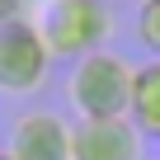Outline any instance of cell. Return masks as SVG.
I'll use <instances>...</instances> for the list:
<instances>
[{
	"label": "cell",
	"mask_w": 160,
	"mask_h": 160,
	"mask_svg": "<svg viewBox=\"0 0 160 160\" xmlns=\"http://www.w3.org/2000/svg\"><path fill=\"white\" fill-rule=\"evenodd\" d=\"M24 19L38 28V38L47 42L52 61L57 57H90L108 42L113 33V10L104 0H28Z\"/></svg>",
	"instance_id": "1"
},
{
	"label": "cell",
	"mask_w": 160,
	"mask_h": 160,
	"mask_svg": "<svg viewBox=\"0 0 160 160\" xmlns=\"http://www.w3.org/2000/svg\"><path fill=\"white\" fill-rule=\"evenodd\" d=\"M132 61L113 47H99L90 57H80L71 66L66 80V99L75 108V118H127V99H132Z\"/></svg>",
	"instance_id": "2"
},
{
	"label": "cell",
	"mask_w": 160,
	"mask_h": 160,
	"mask_svg": "<svg viewBox=\"0 0 160 160\" xmlns=\"http://www.w3.org/2000/svg\"><path fill=\"white\" fill-rule=\"evenodd\" d=\"M52 52L28 19L0 24V94H33L47 85Z\"/></svg>",
	"instance_id": "3"
},
{
	"label": "cell",
	"mask_w": 160,
	"mask_h": 160,
	"mask_svg": "<svg viewBox=\"0 0 160 160\" xmlns=\"http://www.w3.org/2000/svg\"><path fill=\"white\" fill-rule=\"evenodd\" d=\"M10 160H71V122L47 108H28L10 122Z\"/></svg>",
	"instance_id": "4"
},
{
	"label": "cell",
	"mask_w": 160,
	"mask_h": 160,
	"mask_svg": "<svg viewBox=\"0 0 160 160\" xmlns=\"http://www.w3.org/2000/svg\"><path fill=\"white\" fill-rule=\"evenodd\" d=\"M141 132L132 118H85L71 122V160H141Z\"/></svg>",
	"instance_id": "5"
},
{
	"label": "cell",
	"mask_w": 160,
	"mask_h": 160,
	"mask_svg": "<svg viewBox=\"0 0 160 160\" xmlns=\"http://www.w3.org/2000/svg\"><path fill=\"white\" fill-rule=\"evenodd\" d=\"M127 118L141 137L160 141V57L141 61L132 71V99H127Z\"/></svg>",
	"instance_id": "6"
},
{
	"label": "cell",
	"mask_w": 160,
	"mask_h": 160,
	"mask_svg": "<svg viewBox=\"0 0 160 160\" xmlns=\"http://www.w3.org/2000/svg\"><path fill=\"white\" fill-rule=\"evenodd\" d=\"M137 42L151 57H160V5H141V14H137Z\"/></svg>",
	"instance_id": "7"
},
{
	"label": "cell",
	"mask_w": 160,
	"mask_h": 160,
	"mask_svg": "<svg viewBox=\"0 0 160 160\" xmlns=\"http://www.w3.org/2000/svg\"><path fill=\"white\" fill-rule=\"evenodd\" d=\"M24 5H28V0H0V24H10V19H24Z\"/></svg>",
	"instance_id": "8"
},
{
	"label": "cell",
	"mask_w": 160,
	"mask_h": 160,
	"mask_svg": "<svg viewBox=\"0 0 160 160\" xmlns=\"http://www.w3.org/2000/svg\"><path fill=\"white\" fill-rule=\"evenodd\" d=\"M137 5H160V0H137Z\"/></svg>",
	"instance_id": "9"
},
{
	"label": "cell",
	"mask_w": 160,
	"mask_h": 160,
	"mask_svg": "<svg viewBox=\"0 0 160 160\" xmlns=\"http://www.w3.org/2000/svg\"><path fill=\"white\" fill-rule=\"evenodd\" d=\"M0 160H10V155H5V151H0Z\"/></svg>",
	"instance_id": "10"
}]
</instances>
